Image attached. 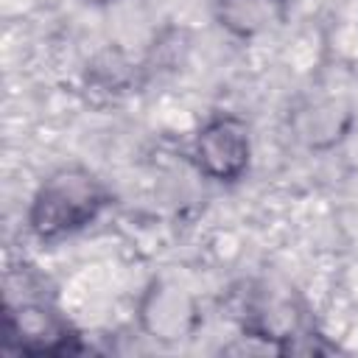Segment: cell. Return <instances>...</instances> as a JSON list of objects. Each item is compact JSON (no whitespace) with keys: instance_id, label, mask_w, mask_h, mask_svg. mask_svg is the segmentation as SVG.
<instances>
[{"instance_id":"1","label":"cell","mask_w":358,"mask_h":358,"mask_svg":"<svg viewBox=\"0 0 358 358\" xmlns=\"http://www.w3.org/2000/svg\"><path fill=\"white\" fill-rule=\"evenodd\" d=\"M112 204V190L87 165L53 168L34 190L25 224L42 243H59L92 227Z\"/></svg>"},{"instance_id":"2","label":"cell","mask_w":358,"mask_h":358,"mask_svg":"<svg viewBox=\"0 0 358 358\" xmlns=\"http://www.w3.org/2000/svg\"><path fill=\"white\" fill-rule=\"evenodd\" d=\"M3 350L28 358H67L87 352L76 324L42 299H6L3 308Z\"/></svg>"},{"instance_id":"3","label":"cell","mask_w":358,"mask_h":358,"mask_svg":"<svg viewBox=\"0 0 358 358\" xmlns=\"http://www.w3.org/2000/svg\"><path fill=\"white\" fill-rule=\"evenodd\" d=\"M190 157L204 179L218 185L241 182L252 165L249 123L235 112L210 115L193 134Z\"/></svg>"},{"instance_id":"4","label":"cell","mask_w":358,"mask_h":358,"mask_svg":"<svg viewBox=\"0 0 358 358\" xmlns=\"http://www.w3.org/2000/svg\"><path fill=\"white\" fill-rule=\"evenodd\" d=\"M140 330L159 344H182L201 324L199 299L171 280H151L137 299Z\"/></svg>"},{"instance_id":"5","label":"cell","mask_w":358,"mask_h":358,"mask_svg":"<svg viewBox=\"0 0 358 358\" xmlns=\"http://www.w3.org/2000/svg\"><path fill=\"white\" fill-rule=\"evenodd\" d=\"M288 123L296 140H302L308 148H333L352 126V106L341 98H308L294 109Z\"/></svg>"},{"instance_id":"6","label":"cell","mask_w":358,"mask_h":358,"mask_svg":"<svg viewBox=\"0 0 358 358\" xmlns=\"http://www.w3.org/2000/svg\"><path fill=\"white\" fill-rule=\"evenodd\" d=\"M215 22L235 39H257L288 20L291 0H213Z\"/></svg>"},{"instance_id":"7","label":"cell","mask_w":358,"mask_h":358,"mask_svg":"<svg viewBox=\"0 0 358 358\" xmlns=\"http://www.w3.org/2000/svg\"><path fill=\"white\" fill-rule=\"evenodd\" d=\"M84 81L92 92H106V95H120L131 87L134 81V64L126 59L123 50L117 48H103L98 50L84 70Z\"/></svg>"},{"instance_id":"8","label":"cell","mask_w":358,"mask_h":358,"mask_svg":"<svg viewBox=\"0 0 358 358\" xmlns=\"http://www.w3.org/2000/svg\"><path fill=\"white\" fill-rule=\"evenodd\" d=\"M81 3H87V6H95V8H101V6H109V3H115V0H81Z\"/></svg>"}]
</instances>
